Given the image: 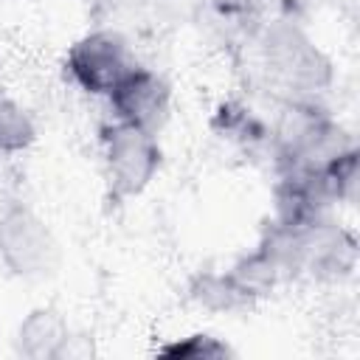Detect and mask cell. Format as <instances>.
<instances>
[{"instance_id":"cell-5","label":"cell","mask_w":360,"mask_h":360,"mask_svg":"<svg viewBox=\"0 0 360 360\" xmlns=\"http://www.w3.org/2000/svg\"><path fill=\"white\" fill-rule=\"evenodd\" d=\"M104 101L115 121L160 132L172 112V87L158 70L135 62Z\"/></svg>"},{"instance_id":"cell-7","label":"cell","mask_w":360,"mask_h":360,"mask_svg":"<svg viewBox=\"0 0 360 360\" xmlns=\"http://www.w3.org/2000/svg\"><path fill=\"white\" fill-rule=\"evenodd\" d=\"M37 141V124L31 112L0 87V152L3 155H20L31 149Z\"/></svg>"},{"instance_id":"cell-4","label":"cell","mask_w":360,"mask_h":360,"mask_svg":"<svg viewBox=\"0 0 360 360\" xmlns=\"http://www.w3.org/2000/svg\"><path fill=\"white\" fill-rule=\"evenodd\" d=\"M135 65L129 42L112 28H96L82 34L65 53L68 79L87 96L107 98L124 73Z\"/></svg>"},{"instance_id":"cell-10","label":"cell","mask_w":360,"mask_h":360,"mask_svg":"<svg viewBox=\"0 0 360 360\" xmlns=\"http://www.w3.org/2000/svg\"><path fill=\"white\" fill-rule=\"evenodd\" d=\"M217 6V11L222 14H250L256 6H262V0H208Z\"/></svg>"},{"instance_id":"cell-1","label":"cell","mask_w":360,"mask_h":360,"mask_svg":"<svg viewBox=\"0 0 360 360\" xmlns=\"http://www.w3.org/2000/svg\"><path fill=\"white\" fill-rule=\"evenodd\" d=\"M98 155L110 200L115 202L141 197L155 183L163 163L158 132L115 118L98 129Z\"/></svg>"},{"instance_id":"cell-6","label":"cell","mask_w":360,"mask_h":360,"mask_svg":"<svg viewBox=\"0 0 360 360\" xmlns=\"http://www.w3.org/2000/svg\"><path fill=\"white\" fill-rule=\"evenodd\" d=\"M68 343L70 326L53 307H34L14 332V352L28 360H59L68 352Z\"/></svg>"},{"instance_id":"cell-8","label":"cell","mask_w":360,"mask_h":360,"mask_svg":"<svg viewBox=\"0 0 360 360\" xmlns=\"http://www.w3.org/2000/svg\"><path fill=\"white\" fill-rule=\"evenodd\" d=\"M160 354H180V357H225L231 354V346L222 343L214 335H188L183 340H174L160 349Z\"/></svg>"},{"instance_id":"cell-9","label":"cell","mask_w":360,"mask_h":360,"mask_svg":"<svg viewBox=\"0 0 360 360\" xmlns=\"http://www.w3.org/2000/svg\"><path fill=\"white\" fill-rule=\"evenodd\" d=\"M152 3L158 14L169 22H191L205 8L208 0H152Z\"/></svg>"},{"instance_id":"cell-2","label":"cell","mask_w":360,"mask_h":360,"mask_svg":"<svg viewBox=\"0 0 360 360\" xmlns=\"http://www.w3.org/2000/svg\"><path fill=\"white\" fill-rule=\"evenodd\" d=\"M62 259L51 225L28 205L14 202L0 214V264L25 281L48 278Z\"/></svg>"},{"instance_id":"cell-3","label":"cell","mask_w":360,"mask_h":360,"mask_svg":"<svg viewBox=\"0 0 360 360\" xmlns=\"http://www.w3.org/2000/svg\"><path fill=\"white\" fill-rule=\"evenodd\" d=\"M262 53L270 73L298 98H312L329 84V62L321 48L292 22H276L264 31Z\"/></svg>"}]
</instances>
